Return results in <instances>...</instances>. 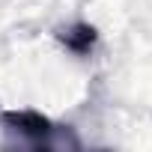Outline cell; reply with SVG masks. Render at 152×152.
I'll return each instance as SVG.
<instances>
[{"instance_id": "cell-1", "label": "cell", "mask_w": 152, "mask_h": 152, "mask_svg": "<svg viewBox=\"0 0 152 152\" xmlns=\"http://www.w3.org/2000/svg\"><path fill=\"white\" fill-rule=\"evenodd\" d=\"M0 125L6 128L9 137H15L18 146L30 149H81V140L75 137L69 125H57L45 113L24 107V110H3Z\"/></svg>"}, {"instance_id": "cell-2", "label": "cell", "mask_w": 152, "mask_h": 152, "mask_svg": "<svg viewBox=\"0 0 152 152\" xmlns=\"http://www.w3.org/2000/svg\"><path fill=\"white\" fill-rule=\"evenodd\" d=\"M57 39H60V45L66 51L78 54V57H87V54H93V48L99 42V30L93 24H87V21H75L69 27H60L57 30Z\"/></svg>"}]
</instances>
